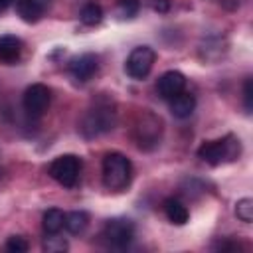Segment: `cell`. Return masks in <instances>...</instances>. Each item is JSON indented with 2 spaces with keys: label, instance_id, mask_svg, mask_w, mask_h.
Here are the masks:
<instances>
[{
  "label": "cell",
  "instance_id": "6da1fadb",
  "mask_svg": "<svg viewBox=\"0 0 253 253\" xmlns=\"http://www.w3.org/2000/svg\"><path fill=\"white\" fill-rule=\"evenodd\" d=\"M117 125V111L109 99L95 101L83 115L79 123V130L85 138H97L113 130Z\"/></svg>",
  "mask_w": 253,
  "mask_h": 253
},
{
  "label": "cell",
  "instance_id": "7a4b0ae2",
  "mask_svg": "<svg viewBox=\"0 0 253 253\" xmlns=\"http://www.w3.org/2000/svg\"><path fill=\"white\" fill-rule=\"evenodd\" d=\"M132 180V164L121 152H109L103 158V184L109 190H125Z\"/></svg>",
  "mask_w": 253,
  "mask_h": 253
},
{
  "label": "cell",
  "instance_id": "3957f363",
  "mask_svg": "<svg viewBox=\"0 0 253 253\" xmlns=\"http://www.w3.org/2000/svg\"><path fill=\"white\" fill-rule=\"evenodd\" d=\"M239 152H241V144H239V138H235L233 134H227L217 140H208L198 148V156L210 166L233 162L239 156Z\"/></svg>",
  "mask_w": 253,
  "mask_h": 253
},
{
  "label": "cell",
  "instance_id": "277c9868",
  "mask_svg": "<svg viewBox=\"0 0 253 253\" xmlns=\"http://www.w3.org/2000/svg\"><path fill=\"white\" fill-rule=\"evenodd\" d=\"M162 119L154 113H140L132 126V140L140 150H152L162 140Z\"/></svg>",
  "mask_w": 253,
  "mask_h": 253
},
{
  "label": "cell",
  "instance_id": "5b68a950",
  "mask_svg": "<svg viewBox=\"0 0 253 253\" xmlns=\"http://www.w3.org/2000/svg\"><path fill=\"white\" fill-rule=\"evenodd\" d=\"M49 176L61 184L63 188H73L79 182V174H81V160L75 154H61L57 158L51 160L49 168H47Z\"/></svg>",
  "mask_w": 253,
  "mask_h": 253
},
{
  "label": "cell",
  "instance_id": "8992f818",
  "mask_svg": "<svg viewBox=\"0 0 253 253\" xmlns=\"http://www.w3.org/2000/svg\"><path fill=\"white\" fill-rule=\"evenodd\" d=\"M134 237V225L130 219L125 217H113L103 225L101 239L111 249H125Z\"/></svg>",
  "mask_w": 253,
  "mask_h": 253
},
{
  "label": "cell",
  "instance_id": "52a82bcc",
  "mask_svg": "<svg viewBox=\"0 0 253 253\" xmlns=\"http://www.w3.org/2000/svg\"><path fill=\"white\" fill-rule=\"evenodd\" d=\"M154 59H156V53H154L152 47L138 45L128 53L126 63H125V71L132 79H144L150 73V69L154 65Z\"/></svg>",
  "mask_w": 253,
  "mask_h": 253
},
{
  "label": "cell",
  "instance_id": "ba28073f",
  "mask_svg": "<svg viewBox=\"0 0 253 253\" xmlns=\"http://www.w3.org/2000/svg\"><path fill=\"white\" fill-rule=\"evenodd\" d=\"M49 101H51V93L45 85L42 83H34L30 85L26 91H24V97H22V107L26 111L28 117L32 119H40L47 107H49Z\"/></svg>",
  "mask_w": 253,
  "mask_h": 253
},
{
  "label": "cell",
  "instance_id": "9c48e42d",
  "mask_svg": "<svg viewBox=\"0 0 253 253\" xmlns=\"http://www.w3.org/2000/svg\"><path fill=\"white\" fill-rule=\"evenodd\" d=\"M67 69H69V73H71V77L75 81L85 83L99 71V59L93 53H81V55H77V57H73L69 61Z\"/></svg>",
  "mask_w": 253,
  "mask_h": 253
},
{
  "label": "cell",
  "instance_id": "30bf717a",
  "mask_svg": "<svg viewBox=\"0 0 253 253\" xmlns=\"http://www.w3.org/2000/svg\"><path fill=\"white\" fill-rule=\"evenodd\" d=\"M186 87V77L180 73V71H166L158 77V83H156V91L162 99L170 101L172 97H176L178 93H182Z\"/></svg>",
  "mask_w": 253,
  "mask_h": 253
},
{
  "label": "cell",
  "instance_id": "8fae6325",
  "mask_svg": "<svg viewBox=\"0 0 253 253\" xmlns=\"http://www.w3.org/2000/svg\"><path fill=\"white\" fill-rule=\"evenodd\" d=\"M49 4L51 0H16V12L24 22L36 24L45 14Z\"/></svg>",
  "mask_w": 253,
  "mask_h": 253
},
{
  "label": "cell",
  "instance_id": "7c38bea8",
  "mask_svg": "<svg viewBox=\"0 0 253 253\" xmlns=\"http://www.w3.org/2000/svg\"><path fill=\"white\" fill-rule=\"evenodd\" d=\"M22 51H24V43L20 38L12 34L0 36V63L14 65L22 57Z\"/></svg>",
  "mask_w": 253,
  "mask_h": 253
},
{
  "label": "cell",
  "instance_id": "4fadbf2b",
  "mask_svg": "<svg viewBox=\"0 0 253 253\" xmlns=\"http://www.w3.org/2000/svg\"><path fill=\"white\" fill-rule=\"evenodd\" d=\"M196 109V99L192 93H178L176 97L170 99V113L176 117V119H188Z\"/></svg>",
  "mask_w": 253,
  "mask_h": 253
},
{
  "label": "cell",
  "instance_id": "5bb4252c",
  "mask_svg": "<svg viewBox=\"0 0 253 253\" xmlns=\"http://www.w3.org/2000/svg\"><path fill=\"white\" fill-rule=\"evenodd\" d=\"M164 215L168 217V221H172L174 225H184L186 221H188V217H190V211H188V208L180 202V200H176V198H168V200H164Z\"/></svg>",
  "mask_w": 253,
  "mask_h": 253
},
{
  "label": "cell",
  "instance_id": "9a60e30c",
  "mask_svg": "<svg viewBox=\"0 0 253 253\" xmlns=\"http://www.w3.org/2000/svg\"><path fill=\"white\" fill-rule=\"evenodd\" d=\"M63 221H65V213L57 208H51L43 213V219H42V225H43V231L45 233H59L63 229Z\"/></svg>",
  "mask_w": 253,
  "mask_h": 253
},
{
  "label": "cell",
  "instance_id": "2e32d148",
  "mask_svg": "<svg viewBox=\"0 0 253 253\" xmlns=\"http://www.w3.org/2000/svg\"><path fill=\"white\" fill-rule=\"evenodd\" d=\"M89 225V215L85 211H69L65 213V221H63V227L73 233V235H79L85 231V227Z\"/></svg>",
  "mask_w": 253,
  "mask_h": 253
},
{
  "label": "cell",
  "instance_id": "e0dca14e",
  "mask_svg": "<svg viewBox=\"0 0 253 253\" xmlns=\"http://www.w3.org/2000/svg\"><path fill=\"white\" fill-rule=\"evenodd\" d=\"M79 20L85 24V26H97L101 20H103V10L99 4L95 2H87L81 12H79Z\"/></svg>",
  "mask_w": 253,
  "mask_h": 253
},
{
  "label": "cell",
  "instance_id": "ac0fdd59",
  "mask_svg": "<svg viewBox=\"0 0 253 253\" xmlns=\"http://www.w3.org/2000/svg\"><path fill=\"white\" fill-rule=\"evenodd\" d=\"M235 215L245 221V223H251L253 221V200L251 198H241L237 204H235Z\"/></svg>",
  "mask_w": 253,
  "mask_h": 253
},
{
  "label": "cell",
  "instance_id": "d6986e66",
  "mask_svg": "<svg viewBox=\"0 0 253 253\" xmlns=\"http://www.w3.org/2000/svg\"><path fill=\"white\" fill-rule=\"evenodd\" d=\"M43 249L47 253H61L67 249V241L63 237H57V233H47V237L43 239Z\"/></svg>",
  "mask_w": 253,
  "mask_h": 253
},
{
  "label": "cell",
  "instance_id": "ffe728a7",
  "mask_svg": "<svg viewBox=\"0 0 253 253\" xmlns=\"http://www.w3.org/2000/svg\"><path fill=\"white\" fill-rule=\"evenodd\" d=\"M138 8H140V0H117V14L121 18L136 16Z\"/></svg>",
  "mask_w": 253,
  "mask_h": 253
},
{
  "label": "cell",
  "instance_id": "44dd1931",
  "mask_svg": "<svg viewBox=\"0 0 253 253\" xmlns=\"http://www.w3.org/2000/svg\"><path fill=\"white\" fill-rule=\"evenodd\" d=\"M6 251L10 253H24L28 251V241L20 235H12L8 241H6Z\"/></svg>",
  "mask_w": 253,
  "mask_h": 253
},
{
  "label": "cell",
  "instance_id": "7402d4cb",
  "mask_svg": "<svg viewBox=\"0 0 253 253\" xmlns=\"http://www.w3.org/2000/svg\"><path fill=\"white\" fill-rule=\"evenodd\" d=\"M148 2V6L154 10V12H158V14H166L168 10H170V0H146Z\"/></svg>",
  "mask_w": 253,
  "mask_h": 253
},
{
  "label": "cell",
  "instance_id": "603a6c76",
  "mask_svg": "<svg viewBox=\"0 0 253 253\" xmlns=\"http://www.w3.org/2000/svg\"><path fill=\"white\" fill-rule=\"evenodd\" d=\"M243 99H245L247 113H251V79H247L245 85H243Z\"/></svg>",
  "mask_w": 253,
  "mask_h": 253
},
{
  "label": "cell",
  "instance_id": "cb8c5ba5",
  "mask_svg": "<svg viewBox=\"0 0 253 253\" xmlns=\"http://www.w3.org/2000/svg\"><path fill=\"white\" fill-rule=\"evenodd\" d=\"M14 0H0V10H4V8H8L10 4H12Z\"/></svg>",
  "mask_w": 253,
  "mask_h": 253
}]
</instances>
